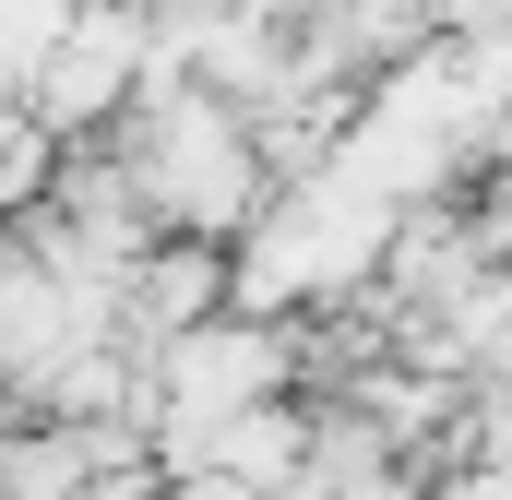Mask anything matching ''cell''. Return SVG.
Instances as JSON below:
<instances>
[{
    "mask_svg": "<svg viewBox=\"0 0 512 500\" xmlns=\"http://www.w3.org/2000/svg\"><path fill=\"white\" fill-rule=\"evenodd\" d=\"M215 310H227V262H215L203 239H167V250L120 286V346L143 358V370H167L179 346L215 334Z\"/></svg>",
    "mask_w": 512,
    "mask_h": 500,
    "instance_id": "3",
    "label": "cell"
},
{
    "mask_svg": "<svg viewBox=\"0 0 512 500\" xmlns=\"http://www.w3.org/2000/svg\"><path fill=\"white\" fill-rule=\"evenodd\" d=\"M286 370H298L286 334H262V322H215L203 346L167 358V441H203V429H227V417L274 405V381H286Z\"/></svg>",
    "mask_w": 512,
    "mask_h": 500,
    "instance_id": "2",
    "label": "cell"
},
{
    "mask_svg": "<svg viewBox=\"0 0 512 500\" xmlns=\"http://www.w3.org/2000/svg\"><path fill=\"white\" fill-rule=\"evenodd\" d=\"M108 155H120V179L143 191V215L167 227V239H227V227H251L262 179H274V155H262V131L215 96V84H191L179 60H155L143 72V96H131V120L108 131Z\"/></svg>",
    "mask_w": 512,
    "mask_h": 500,
    "instance_id": "1",
    "label": "cell"
}]
</instances>
